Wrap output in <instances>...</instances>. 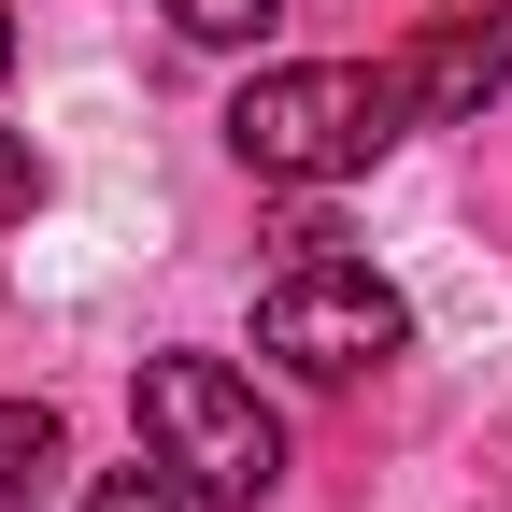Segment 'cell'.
I'll use <instances>...</instances> for the list:
<instances>
[{
  "label": "cell",
  "mask_w": 512,
  "mask_h": 512,
  "mask_svg": "<svg viewBox=\"0 0 512 512\" xmlns=\"http://www.w3.org/2000/svg\"><path fill=\"white\" fill-rule=\"evenodd\" d=\"M157 15H171L185 43H271V15H285V0H157Z\"/></svg>",
  "instance_id": "8992f818"
},
{
  "label": "cell",
  "mask_w": 512,
  "mask_h": 512,
  "mask_svg": "<svg viewBox=\"0 0 512 512\" xmlns=\"http://www.w3.org/2000/svg\"><path fill=\"white\" fill-rule=\"evenodd\" d=\"M29 214H43V157L0 128V228H29Z\"/></svg>",
  "instance_id": "ba28073f"
},
{
  "label": "cell",
  "mask_w": 512,
  "mask_h": 512,
  "mask_svg": "<svg viewBox=\"0 0 512 512\" xmlns=\"http://www.w3.org/2000/svg\"><path fill=\"white\" fill-rule=\"evenodd\" d=\"M256 342L285 370H313V384H356V370H384L413 342V299L384 285L370 256H342V228H299L271 256V285H256Z\"/></svg>",
  "instance_id": "3957f363"
},
{
  "label": "cell",
  "mask_w": 512,
  "mask_h": 512,
  "mask_svg": "<svg viewBox=\"0 0 512 512\" xmlns=\"http://www.w3.org/2000/svg\"><path fill=\"white\" fill-rule=\"evenodd\" d=\"M86 512H185V498H171V470H157V456H128V470H100V484H86Z\"/></svg>",
  "instance_id": "52a82bcc"
},
{
  "label": "cell",
  "mask_w": 512,
  "mask_h": 512,
  "mask_svg": "<svg viewBox=\"0 0 512 512\" xmlns=\"http://www.w3.org/2000/svg\"><path fill=\"white\" fill-rule=\"evenodd\" d=\"M413 128L399 72H356V57H299V72H256L228 100V157L256 185H356L384 143Z\"/></svg>",
  "instance_id": "7a4b0ae2"
},
{
  "label": "cell",
  "mask_w": 512,
  "mask_h": 512,
  "mask_svg": "<svg viewBox=\"0 0 512 512\" xmlns=\"http://www.w3.org/2000/svg\"><path fill=\"white\" fill-rule=\"evenodd\" d=\"M498 86H512V0H484V15H441V29L399 57V100H413V128H470Z\"/></svg>",
  "instance_id": "277c9868"
},
{
  "label": "cell",
  "mask_w": 512,
  "mask_h": 512,
  "mask_svg": "<svg viewBox=\"0 0 512 512\" xmlns=\"http://www.w3.org/2000/svg\"><path fill=\"white\" fill-rule=\"evenodd\" d=\"M128 413H143V456L171 470L185 512H256L285 484V427H271V399H256L228 356H143Z\"/></svg>",
  "instance_id": "6da1fadb"
},
{
  "label": "cell",
  "mask_w": 512,
  "mask_h": 512,
  "mask_svg": "<svg viewBox=\"0 0 512 512\" xmlns=\"http://www.w3.org/2000/svg\"><path fill=\"white\" fill-rule=\"evenodd\" d=\"M57 456H72L57 413H43V399H0V512H29V498L57 484Z\"/></svg>",
  "instance_id": "5b68a950"
},
{
  "label": "cell",
  "mask_w": 512,
  "mask_h": 512,
  "mask_svg": "<svg viewBox=\"0 0 512 512\" xmlns=\"http://www.w3.org/2000/svg\"><path fill=\"white\" fill-rule=\"evenodd\" d=\"M0 72H15V15H0Z\"/></svg>",
  "instance_id": "9c48e42d"
}]
</instances>
